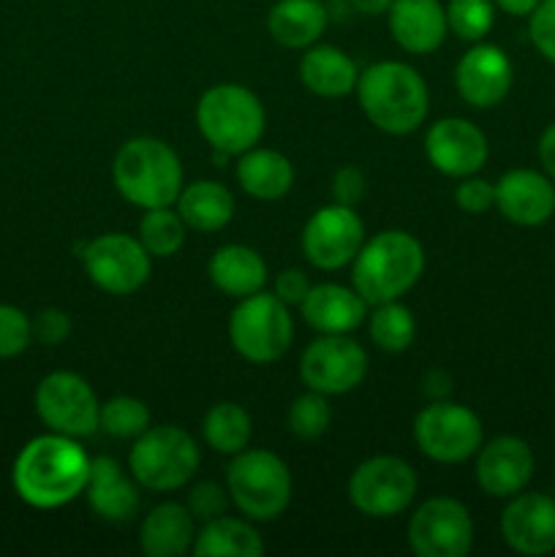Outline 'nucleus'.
<instances>
[{"label":"nucleus","instance_id":"f257e3e1","mask_svg":"<svg viewBox=\"0 0 555 557\" xmlns=\"http://www.w3.org/2000/svg\"><path fill=\"white\" fill-rule=\"evenodd\" d=\"M90 476V457L79 441L60 433L36 435L16 455L11 484L33 509H60L79 498Z\"/></svg>","mask_w":555,"mask_h":557},{"label":"nucleus","instance_id":"f03ea898","mask_svg":"<svg viewBox=\"0 0 555 557\" xmlns=\"http://www.w3.org/2000/svg\"><path fill=\"white\" fill-rule=\"evenodd\" d=\"M357 101L375 128L392 136H406L428 117L430 92L417 69L384 60L359 74Z\"/></svg>","mask_w":555,"mask_h":557},{"label":"nucleus","instance_id":"7ed1b4c3","mask_svg":"<svg viewBox=\"0 0 555 557\" xmlns=\"http://www.w3.org/2000/svg\"><path fill=\"white\" fill-rule=\"evenodd\" d=\"M351 283L368 305L392 302L411 292L424 272V250L414 234L386 228L365 239L354 256Z\"/></svg>","mask_w":555,"mask_h":557},{"label":"nucleus","instance_id":"20e7f679","mask_svg":"<svg viewBox=\"0 0 555 557\" xmlns=\"http://www.w3.org/2000/svg\"><path fill=\"white\" fill-rule=\"evenodd\" d=\"M112 180L118 194L141 210L172 207L185 185L177 152L156 136H136L120 145Z\"/></svg>","mask_w":555,"mask_h":557},{"label":"nucleus","instance_id":"39448f33","mask_svg":"<svg viewBox=\"0 0 555 557\" xmlns=\"http://www.w3.org/2000/svg\"><path fill=\"white\" fill-rule=\"evenodd\" d=\"M196 125L212 152L234 158L259 145L267 128V114L254 90L223 82L201 92L196 103Z\"/></svg>","mask_w":555,"mask_h":557},{"label":"nucleus","instance_id":"423d86ee","mask_svg":"<svg viewBox=\"0 0 555 557\" xmlns=\"http://www.w3.org/2000/svg\"><path fill=\"white\" fill-rule=\"evenodd\" d=\"M199 446L177 424L147 428L128 451V471L150 493L183 490L199 471Z\"/></svg>","mask_w":555,"mask_h":557},{"label":"nucleus","instance_id":"0eeeda50","mask_svg":"<svg viewBox=\"0 0 555 557\" xmlns=\"http://www.w3.org/2000/svg\"><path fill=\"white\" fill-rule=\"evenodd\" d=\"M229 500L254 522H272L292 504V471L267 449H243L226 471Z\"/></svg>","mask_w":555,"mask_h":557},{"label":"nucleus","instance_id":"6e6552de","mask_svg":"<svg viewBox=\"0 0 555 557\" xmlns=\"http://www.w3.org/2000/svg\"><path fill=\"white\" fill-rule=\"evenodd\" d=\"M229 341L245 362H278L294 341L288 305H283L275 294L264 292L239 299L237 308L229 315Z\"/></svg>","mask_w":555,"mask_h":557},{"label":"nucleus","instance_id":"1a4fd4ad","mask_svg":"<svg viewBox=\"0 0 555 557\" xmlns=\"http://www.w3.org/2000/svg\"><path fill=\"white\" fill-rule=\"evenodd\" d=\"M417 471L392 455L370 457L354 468L348 479V500L370 520H390L403 515L417 498Z\"/></svg>","mask_w":555,"mask_h":557},{"label":"nucleus","instance_id":"9d476101","mask_svg":"<svg viewBox=\"0 0 555 557\" xmlns=\"http://www.w3.org/2000/svg\"><path fill=\"white\" fill-rule=\"evenodd\" d=\"M414 441L424 457L444 466L471 460L482 446V422L468 406L430 400L414 419Z\"/></svg>","mask_w":555,"mask_h":557},{"label":"nucleus","instance_id":"9b49d317","mask_svg":"<svg viewBox=\"0 0 555 557\" xmlns=\"http://www.w3.org/2000/svg\"><path fill=\"white\" fill-rule=\"evenodd\" d=\"M36 413L49 433L79 441L98 433L101 403L79 373L54 370L36 386Z\"/></svg>","mask_w":555,"mask_h":557},{"label":"nucleus","instance_id":"f8f14e48","mask_svg":"<svg viewBox=\"0 0 555 557\" xmlns=\"http://www.w3.org/2000/svg\"><path fill=\"white\" fill-rule=\"evenodd\" d=\"M79 256L87 277L101 292L114 294V297L136 294L150 281L152 256L147 253L139 237H128L120 232L101 234V237L90 239Z\"/></svg>","mask_w":555,"mask_h":557},{"label":"nucleus","instance_id":"ddd939ff","mask_svg":"<svg viewBox=\"0 0 555 557\" xmlns=\"http://www.w3.org/2000/svg\"><path fill=\"white\" fill-rule=\"evenodd\" d=\"M368 375V354L348 335H319L299 359V379L310 392L335 397L357 389Z\"/></svg>","mask_w":555,"mask_h":557},{"label":"nucleus","instance_id":"4468645a","mask_svg":"<svg viewBox=\"0 0 555 557\" xmlns=\"http://www.w3.org/2000/svg\"><path fill=\"white\" fill-rule=\"evenodd\" d=\"M471 544L473 520L455 498L435 495L408 520V547L417 557H466Z\"/></svg>","mask_w":555,"mask_h":557},{"label":"nucleus","instance_id":"2eb2a0df","mask_svg":"<svg viewBox=\"0 0 555 557\" xmlns=\"http://www.w3.org/2000/svg\"><path fill=\"white\" fill-rule=\"evenodd\" d=\"M365 243V223L354 207L326 205L305 221L303 253L316 270L335 272L351 264Z\"/></svg>","mask_w":555,"mask_h":557},{"label":"nucleus","instance_id":"dca6fc26","mask_svg":"<svg viewBox=\"0 0 555 557\" xmlns=\"http://www.w3.org/2000/svg\"><path fill=\"white\" fill-rule=\"evenodd\" d=\"M424 156L435 172L462 180L488 163L490 145L484 131L471 120L444 117L430 125L424 136Z\"/></svg>","mask_w":555,"mask_h":557},{"label":"nucleus","instance_id":"f3484780","mask_svg":"<svg viewBox=\"0 0 555 557\" xmlns=\"http://www.w3.org/2000/svg\"><path fill=\"white\" fill-rule=\"evenodd\" d=\"M515 65L509 54L495 44L477 41L455 69V85L462 101L473 109H493L509 96Z\"/></svg>","mask_w":555,"mask_h":557},{"label":"nucleus","instance_id":"a211bd4d","mask_svg":"<svg viewBox=\"0 0 555 557\" xmlns=\"http://www.w3.org/2000/svg\"><path fill=\"white\" fill-rule=\"evenodd\" d=\"M501 536L517 555L555 553V498L544 493H517L501 515Z\"/></svg>","mask_w":555,"mask_h":557},{"label":"nucleus","instance_id":"6ab92c4d","mask_svg":"<svg viewBox=\"0 0 555 557\" xmlns=\"http://www.w3.org/2000/svg\"><path fill=\"white\" fill-rule=\"evenodd\" d=\"M536 471V457L531 446L517 435H498L479 446L477 451V484L490 498H511L522 493Z\"/></svg>","mask_w":555,"mask_h":557},{"label":"nucleus","instance_id":"aec40b11","mask_svg":"<svg viewBox=\"0 0 555 557\" xmlns=\"http://www.w3.org/2000/svg\"><path fill=\"white\" fill-rule=\"evenodd\" d=\"M495 207L515 226H542L555 215V183L533 169H511L495 183Z\"/></svg>","mask_w":555,"mask_h":557},{"label":"nucleus","instance_id":"412c9836","mask_svg":"<svg viewBox=\"0 0 555 557\" xmlns=\"http://www.w3.org/2000/svg\"><path fill=\"white\" fill-rule=\"evenodd\" d=\"M386 22L397 47L411 54L435 52L449 33L441 0H392Z\"/></svg>","mask_w":555,"mask_h":557},{"label":"nucleus","instance_id":"4be33fe9","mask_svg":"<svg viewBox=\"0 0 555 557\" xmlns=\"http://www.w3.org/2000/svg\"><path fill=\"white\" fill-rule=\"evenodd\" d=\"M85 495L90 509L107 522H131L139 515V482L134 476H125V468L114 457L90 460Z\"/></svg>","mask_w":555,"mask_h":557},{"label":"nucleus","instance_id":"5701e85b","mask_svg":"<svg viewBox=\"0 0 555 557\" xmlns=\"http://www.w3.org/2000/svg\"><path fill=\"white\" fill-rule=\"evenodd\" d=\"M303 319L319 335H351L365 321L368 302L357 294V288L341 283H319L310 286L308 297L299 305Z\"/></svg>","mask_w":555,"mask_h":557},{"label":"nucleus","instance_id":"b1692460","mask_svg":"<svg viewBox=\"0 0 555 557\" xmlns=\"http://www.w3.org/2000/svg\"><path fill=\"white\" fill-rule=\"evenodd\" d=\"M194 515L188 506L174 504H158L150 515L141 520L139 528V549L147 557H183L194 549L196 542V525Z\"/></svg>","mask_w":555,"mask_h":557},{"label":"nucleus","instance_id":"393cba45","mask_svg":"<svg viewBox=\"0 0 555 557\" xmlns=\"http://www.w3.org/2000/svg\"><path fill=\"white\" fill-rule=\"evenodd\" d=\"M207 275L221 294L245 299L264 288L270 272H267V261L261 259L259 250L248 248V245H223L212 253Z\"/></svg>","mask_w":555,"mask_h":557},{"label":"nucleus","instance_id":"a878e982","mask_svg":"<svg viewBox=\"0 0 555 557\" xmlns=\"http://www.w3.org/2000/svg\"><path fill=\"white\" fill-rule=\"evenodd\" d=\"M359 71L343 49L313 44L299 60V82L319 98H343L357 90Z\"/></svg>","mask_w":555,"mask_h":557},{"label":"nucleus","instance_id":"bb28decb","mask_svg":"<svg viewBox=\"0 0 555 557\" xmlns=\"http://www.w3.org/2000/svg\"><path fill=\"white\" fill-rule=\"evenodd\" d=\"M326 22L330 14L321 0H278L267 14V30L281 47L308 49L326 30Z\"/></svg>","mask_w":555,"mask_h":557},{"label":"nucleus","instance_id":"cd10ccee","mask_svg":"<svg viewBox=\"0 0 555 557\" xmlns=\"http://www.w3.org/2000/svg\"><path fill=\"white\" fill-rule=\"evenodd\" d=\"M174 205L185 226L199 234L221 232L234 218L232 190L218 180H196V183L183 185Z\"/></svg>","mask_w":555,"mask_h":557},{"label":"nucleus","instance_id":"c85d7f7f","mask_svg":"<svg viewBox=\"0 0 555 557\" xmlns=\"http://www.w3.org/2000/svg\"><path fill=\"white\" fill-rule=\"evenodd\" d=\"M237 183L259 201H278L292 190L294 166L283 152L267 147H250L237 161Z\"/></svg>","mask_w":555,"mask_h":557},{"label":"nucleus","instance_id":"c756f323","mask_svg":"<svg viewBox=\"0 0 555 557\" xmlns=\"http://www.w3.org/2000/svg\"><path fill=\"white\" fill-rule=\"evenodd\" d=\"M264 549V542L250 522L221 515L205 522L190 553L196 557H261Z\"/></svg>","mask_w":555,"mask_h":557},{"label":"nucleus","instance_id":"7c9ffc66","mask_svg":"<svg viewBox=\"0 0 555 557\" xmlns=\"http://www.w3.org/2000/svg\"><path fill=\"white\" fill-rule=\"evenodd\" d=\"M201 435H205L207 446L215 449L218 455L234 457L243 449H248L250 435H254V422H250V413L239 403L223 400L215 403L205 413Z\"/></svg>","mask_w":555,"mask_h":557},{"label":"nucleus","instance_id":"2f4dec72","mask_svg":"<svg viewBox=\"0 0 555 557\" xmlns=\"http://www.w3.org/2000/svg\"><path fill=\"white\" fill-rule=\"evenodd\" d=\"M370 341L386 354H400L406 351L408 346L417 337V321H414V313L400 305L397 299L392 302L375 305V310L370 313L368 321Z\"/></svg>","mask_w":555,"mask_h":557},{"label":"nucleus","instance_id":"473e14b6","mask_svg":"<svg viewBox=\"0 0 555 557\" xmlns=\"http://www.w3.org/2000/svg\"><path fill=\"white\" fill-rule=\"evenodd\" d=\"M185 234H188V226L172 207L145 210L139 221V243L145 245L152 259H169V256L180 253L185 245Z\"/></svg>","mask_w":555,"mask_h":557},{"label":"nucleus","instance_id":"72a5a7b5","mask_svg":"<svg viewBox=\"0 0 555 557\" xmlns=\"http://www.w3.org/2000/svg\"><path fill=\"white\" fill-rule=\"evenodd\" d=\"M147 428H150V408L139 397L118 395L112 400L101 403L98 430H103L112 438H139Z\"/></svg>","mask_w":555,"mask_h":557},{"label":"nucleus","instance_id":"f704fd0d","mask_svg":"<svg viewBox=\"0 0 555 557\" xmlns=\"http://www.w3.org/2000/svg\"><path fill=\"white\" fill-rule=\"evenodd\" d=\"M446 9V25L457 38L477 44L493 30L495 3L493 0H449Z\"/></svg>","mask_w":555,"mask_h":557},{"label":"nucleus","instance_id":"c9c22d12","mask_svg":"<svg viewBox=\"0 0 555 557\" xmlns=\"http://www.w3.org/2000/svg\"><path fill=\"white\" fill-rule=\"evenodd\" d=\"M288 430H292L294 438L299 441H316L330 430L332 424V408L326 403V395L319 392H305L288 408Z\"/></svg>","mask_w":555,"mask_h":557},{"label":"nucleus","instance_id":"e433bc0d","mask_svg":"<svg viewBox=\"0 0 555 557\" xmlns=\"http://www.w3.org/2000/svg\"><path fill=\"white\" fill-rule=\"evenodd\" d=\"M33 321L14 305H0V359H14L30 346Z\"/></svg>","mask_w":555,"mask_h":557},{"label":"nucleus","instance_id":"4c0bfd02","mask_svg":"<svg viewBox=\"0 0 555 557\" xmlns=\"http://www.w3.org/2000/svg\"><path fill=\"white\" fill-rule=\"evenodd\" d=\"M528 36L536 52L555 65V0H542L528 16Z\"/></svg>","mask_w":555,"mask_h":557},{"label":"nucleus","instance_id":"58836bf2","mask_svg":"<svg viewBox=\"0 0 555 557\" xmlns=\"http://www.w3.org/2000/svg\"><path fill=\"white\" fill-rule=\"evenodd\" d=\"M455 201L468 215H484V212L495 207V185L490 180L477 177V174H468L457 185Z\"/></svg>","mask_w":555,"mask_h":557},{"label":"nucleus","instance_id":"ea45409f","mask_svg":"<svg viewBox=\"0 0 555 557\" xmlns=\"http://www.w3.org/2000/svg\"><path fill=\"white\" fill-rule=\"evenodd\" d=\"M185 506H188V511L194 515V520L210 522V520H215V517L226 515L229 490L218 487L215 482H201L190 490L188 504Z\"/></svg>","mask_w":555,"mask_h":557},{"label":"nucleus","instance_id":"a19ab883","mask_svg":"<svg viewBox=\"0 0 555 557\" xmlns=\"http://www.w3.org/2000/svg\"><path fill=\"white\" fill-rule=\"evenodd\" d=\"M368 194V180H365L362 169L359 166H341L332 177V199L337 205L357 207L359 201Z\"/></svg>","mask_w":555,"mask_h":557},{"label":"nucleus","instance_id":"79ce46f5","mask_svg":"<svg viewBox=\"0 0 555 557\" xmlns=\"http://www.w3.org/2000/svg\"><path fill=\"white\" fill-rule=\"evenodd\" d=\"M71 335V319L60 308H47L36 315L33 321V337L44 346H60L69 341Z\"/></svg>","mask_w":555,"mask_h":557},{"label":"nucleus","instance_id":"37998d69","mask_svg":"<svg viewBox=\"0 0 555 557\" xmlns=\"http://www.w3.org/2000/svg\"><path fill=\"white\" fill-rule=\"evenodd\" d=\"M308 292H310L308 275H305L303 270H297V267H288V270H283L281 275H278L275 292L272 294H275L283 305L294 308V305H303V299L308 297Z\"/></svg>","mask_w":555,"mask_h":557},{"label":"nucleus","instance_id":"c03bdc74","mask_svg":"<svg viewBox=\"0 0 555 557\" xmlns=\"http://www.w3.org/2000/svg\"><path fill=\"white\" fill-rule=\"evenodd\" d=\"M536 156H539V163H542L544 174L555 183V123H550L547 128L542 131V136H539Z\"/></svg>","mask_w":555,"mask_h":557},{"label":"nucleus","instance_id":"a18cd8bd","mask_svg":"<svg viewBox=\"0 0 555 557\" xmlns=\"http://www.w3.org/2000/svg\"><path fill=\"white\" fill-rule=\"evenodd\" d=\"M452 392V379L444 373V370H430L424 375V395L430 400H446V395Z\"/></svg>","mask_w":555,"mask_h":557},{"label":"nucleus","instance_id":"49530a36","mask_svg":"<svg viewBox=\"0 0 555 557\" xmlns=\"http://www.w3.org/2000/svg\"><path fill=\"white\" fill-rule=\"evenodd\" d=\"M495 9H501L509 16H531L542 0H493Z\"/></svg>","mask_w":555,"mask_h":557},{"label":"nucleus","instance_id":"de8ad7c7","mask_svg":"<svg viewBox=\"0 0 555 557\" xmlns=\"http://www.w3.org/2000/svg\"><path fill=\"white\" fill-rule=\"evenodd\" d=\"M348 5H351L357 14H365V16H381L390 11L392 0H348Z\"/></svg>","mask_w":555,"mask_h":557}]
</instances>
